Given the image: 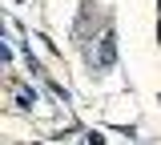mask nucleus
Here are the masks:
<instances>
[{"mask_svg": "<svg viewBox=\"0 0 161 145\" xmlns=\"http://www.w3.org/2000/svg\"><path fill=\"white\" fill-rule=\"evenodd\" d=\"M32 101H36V97H32L28 89H20V93H16V105H20V109H32Z\"/></svg>", "mask_w": 161, "mask_h": 145, "instance_id": "nucleus-2", "label": "nucleus"}, {"mask_svg": "<svg viewBox=\"0 0 161 145\" xmlns=\"http://www.w3.org/2000/svg\"><path fill=\"white\" fill-rule=\"evenodd\" d=\"M113 61H117V36H113V28H105V36H101V57L93 64H97V69H109Z\"/></svg>", "mask_w": 161, "mask_h": 145, "instance_id": "nucleus-1", "label": "nucleus"}]
</instances>
